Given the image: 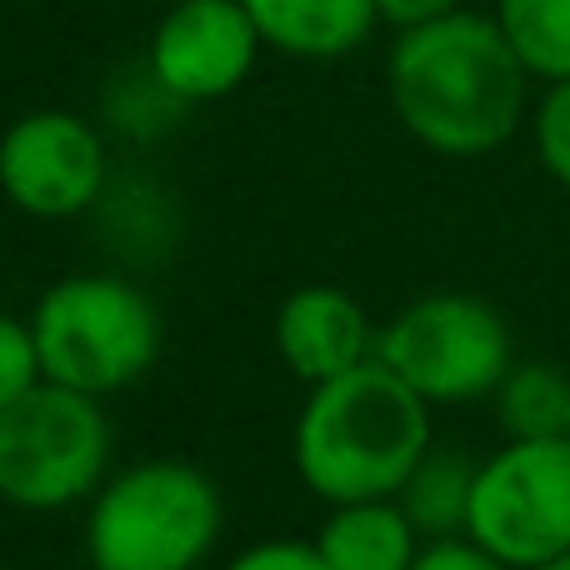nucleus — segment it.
I'll return each mask as SVG.
<instances>
[{"mask_svg": "<svg viewBox=\"0 0 570 570\" xmlns=\"http://www.w3.org/2000/svg\"><path fill=\"white\" fill-rule=\"evenodd\" d=\"M385 96L405 136L451 160L501 150L531 116V70L481 10L395 30L385 56Z\"/></svg>", "mask_w": 570, "mask_h": 570, "instance_id": "f257e3e1", "label": "nucleus"}, {"mask_svg": "<svg viewBox=\"0 0 570 570\" xmlns=\"http://www.w3.org/2000/svg\"><path fill=\"white\" fill-rule=\"evenodd\" d=\"M431 445V405L391 365L371 361L305 391L291 461L311 495L325 505H351L395 495Z\"/></svg>", "mask_w": 570, "mask_h": 570, "instance_id": "f03ea898", "label": "nucleus"}, {"mask_svg": "<svg viewBox=\"0 0 570 570\" xmlns=\"http://www.w3.org/2000/svg\"><path fill=\"white\" fill-rule=\"evenodd\" d=\"M226 531L220 485L190 461L116 471L86 505L90 570H200Z\"/></svg>", "mask_w": 570, "mask_h": 570, "instance_id": "7ed1b4c3", "label": "nucleus"}, {"mask_svg": "<svg viewBox=\"0 0 570 570\" xmlns=\"http://www.w3.org/2000/svg\"><path fill=\"white\" fill-rule=\"evenodd\" d=\"M30 335L50 385L80 395L130 391L160 361V311L136 281L86 271L56 281L30 311Z\"/></svg>", "mask_w": 570, "mask_h": 570, "instance_id": "20e7f679", "label": "nucleus"}, {"mask_svg": "<svg viewBox=\"0 0 570 570\" xmlns=\"http://www.w3.org/2000/svg\"><path fill=\"white\" fill-rule=\"evenodd\" d=\"M116 431L96 395L40 381L0 415V501L30 515L90 505L110 481Z\"/></svg>", "mask_w": 570, "mask_h": 570, "instance_id": "39448f33", "label": "nucleus"}, {"mask_svg": "<svg viewBox=\"0 0 570 570\" xmlns=\"http://www.w3.org/2000/svg\"><path fill=\"white\" fill-rule=\"evenodd\" d=\"M375 361L391 365L425 405H465L495 395L515 365L511 325L471 291H431L381 325Z\"/></svg>", "mask_w": 570, "mask_h": 570, "instance_id": "423d86ee", "label": "nucleus"}, {"mask_svg": "<svg viewBox=\"0 0 570 570\" xmlns=\"http://www.w3.org/2000/svg\"><path fill=\"white\" fill-rule=\"evenodd\" d=\"M465 535L505 561L531 570L570 551V435L505 441L475 471Z\"/></svg>", "mask_w": 570, "mask_h": 570, "instance_id": "0eeeda50", "label": "nucleus"}, {"mask_svg": "<svg viewBox=\"0 0 570 570\" xmlns=\"http://www.w3.org/2000/svg\"><path fill=\"white\" fill-rule=\"evenodd\" d=\"M110 186V150L70 110H26L0 130V200L36 220L86 216Z\"/></svg>", "mask_w": 570, "mask_h": 570, "instance_id": "6e6552de", "label": "nucleus"}, {"mask_svg": "<svg viewBox=\"0 0 570 570\" xmlns=\"http://www.w3.org/2000/svg\"><path fill=\"white\" fill-rule=\"evenodd\" d=\"M261 50L266 40L240 0H176L150 30L146 70L170 100L206 106L246 86Z\"/></svg>", "mask_w": 570, "mask_h": 570, "instance_id": "1a4fd4ad", "label": "nucleus"}, {"mask_svg": "<svg viewBox=\"0 0 570 570\" xmlns=\"http://www.w3.org/2000/svg\"><path fill=\"white\" fill-rule=\"evenodd\" d=\"M375 341L381 331L371 325L365 305L341 285H301L276 311V351L305 391L371 365Z\"/></svg>", "mask_w": 570, "mask_h": 570, "instance_id": "9d476101", "label": "nucleus"}, {"mask_svg": "<svg viewBox=\"0 0 570 570\" xmlns=\"http://www.w3.org/2000/svg\"><path fill=\"white\" fill-rule=\"evenodd\" d=\"M256 20L266 50L295 60H335L351 56L381 26L375 0H240Z\"/></svg>", "mask_w": 570, "mask_h": 570, "instance_id": "9b49d317", "label": "nucleus"}, {"mask_svg": "<svg viewBox=\"0 0 570 570\" xmlns=\"http://www.w3.org/2000/svg\"><path fill=\"white\" fill-rule=\"evenodd\" d=\"M311 541L321 551L325 570H411L425 546L395 495L331 505V515L321 521V531Z\"/></svg>", "mask_w": 570, "mask_h": 570, "instance_id": "f8f14e48", "label": "nucleus"}, {"mask_svg": "<svg viewBox=\"0 0 570 570\" xmlns=\"http://www.w3.org/2000/svg\"><path fill=\"white\" fill-rule=\"evenodd\" d=\"M475 471H481V461H471V455L455 451V445H431V451L415 461V471L405 475L395 501H401V511L411 515V525L421 531V541L465 535Z\"/></svg>", "mask_w": 570, "mask_h": 570, "instance_id": "ddd939ff", "label": "nucleus"}, {"mask_svg": "<svg viewBox=\"0 0 570 570\" xmlns=\"http://www.w3.org/2000/svg\"><path fill=\"white\" fill-rule=\"evenodd\" d=\"M491 401L505 441H551V435H566L570 371L551 361H515Z\"/></svg>", "mask_w": 570, "mask_h": 570, "instance_id": "4468645a", "label": "nucleus"}, {"mask_svg": "<svg viewBox=\"0 0 570 570\" xmlns=\"http://www.w3.org/2000/svg\"><path fill=\"white\" fill-rule=\"evenodd\" d=\"M491 16L501 20L531 80H570V0H495Z\"/></svg>", "mask_w": 570, "mask_h": 570, "instance_id": "2eb2a0df", "label": "nucleus"}, {"mask_svg": "<svg viewBox=\"0 0 570 570\" xmlns=\"http://www.w3.org/2000/svg\"><path fill=\"white\" fill-rule=\"evenodd\" d=\"M531 140L546 176L570 190V80H556V86L541 90V100L531 110Z\"/></svg>", "mask_w": 570, "mask_h": 570, "instance_id": "dca6fc26", "label": "nucleus"}, {"mask_svg": "<svg viewBox=\"0 0 570 570\" xmlns=\"http://www.w3.org/2000/svg\"><path fill=\"white\" fill-rule=\"evenodd\" d=\"M46 381L40 371V351H36V335H30V321H16V315L0 311V415L30 395L36 385Z\"/></svg>", "mask_w": 570, "mask_h": 570, "instance_id": "f3484780", "label": "nucleus"}, {"mask_svg": "<svg viewBox=\"0 0 570 570\" xmlns=\"http://www.w3.org/2000/svg\"><path fill=\"white\" fill-rule=\"evenodd\" d=\"M226 570H325V561H321V551H315V541H291V535H281V541L246 546Z\"/></svg>", "mask_w": 570, "mask_h": 570, "instance_id": "a211bd4d", "label": "nucleus"}, {"mask_svg": "<svg viewBox=\"0 0 570 570\" xmlns=\"http://www.w3.org/2000/svg\"><path fill=\"white\" fill-rule=\"evenodd\" d=\"M411 570H511V566L495 561L471 535H445V541H425Z\"/></svg>", "mask_w": 570, "mask_h": 570, "instance_id": "6ab92c4d", "label": "nucleus"}, {"mask_svg": "<svg viewBox=\"0 0 570 570\" xmlns=\"http://www.w3.org/2000/svg\"><path fill=\"white\" fill-rule=\"evenodd\" d=\"M375 6H381L385 26L411 30V26H425V20L455 16V10H465V0H375Z\"/></svg>", "mask_w": 570, "mask_h": 570, "instance_id": "aec40b11", "label": "nucleus"}, {"mask_svg": "<svg viewBox=\"0 0 570 570\" xmlns=\"http://www.w3.org/2000/svg\"><path fill=\"white\" fill-rule=\"evenodd\" d=\"M531 570H570V551H566V556H556V561H541V566H531Z\"/></svg>", "mask_w": 570, "mask_h": 570, "instance_id": "412c9836", "label": "nucleus"}, {"mask_svg": "<svg viewBox=\"0 0 570 570\" xmlns=\"http://www.w3.org/2000/svg\"><path fill=\"white\" fill-rule=\"evenodd\" d=\"M566 435H570V415H566Z\"/></svg>", "mask_w": 570, "mask_h": 570, "instance_id": "4be33fe9", "label": "nucleus"}, {"mask_svg": "<svg viewBox=\"0 0 570 570\" xmlns=\"http://www.w3.org/2000/svg\"><path fill=\"white\" fill-rule=\"evenodd\" d=\"M166 6H176V0H166Z\"/></svg>", "mask_w": 570, "mask_h": 570, "instance_id": "5701e85b", "label": "nucleus"}, {"mask_svg": "<svg viewBox=\"0 0 570 570\" xmlns=\"http://www.w3.org/2000/svg\"><path fill=\"white\" fill-rule=\"evenodd\" d=\"M0 570H6V566H0Z\"/></svg>", "mask_w": 570, "mask_h": 570, "instance_id": "b1692460", "label": "nucleus"}]
</instances>
